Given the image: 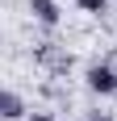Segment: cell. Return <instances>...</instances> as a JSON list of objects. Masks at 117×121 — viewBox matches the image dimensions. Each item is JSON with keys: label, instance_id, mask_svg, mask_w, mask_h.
<instances>
[{"label": "cell", "instance_id": "1", "mask_svg": "<svg viewBox=\"0 0 117 121\" xmlns=\"http://www.w3.org/2000/svg\"><path fill=\"white\" fill-rule=\"evenodd\" d=\"M84 84L92 88V92H100V96H113L117 92V71L105 67V63H92V67L84 71Z\"/></svg>", "mask_w": 117, "mask_h": 121}, {"label": "cell", "instance_id": "2", "mask_svg": "<svg viewBox=\"0 0 117 121\" xmlns=\"http://www.w3.org/2000/svg\"><path fill=\"white\" fill-rule=\"evenodd\" d=\"M29 13H34V21H42V25H58L63 21V13H58L54 0H29Z\"/></svg>", "mask_w": 117, "mask_h": 121}, {"label": "cell", "instance_id": "3", "mask_svg": "<svg viewBox=\"0 0 117 121\" xmlns=\"http://www.w3.org/2000/svg\"><path fill=\"white\" fill-rule=\"evenodd\" d=\"M38 63H46L50 71H67L71 54H58V50H50V42H42V46H38Z\"/></svg>", "mask_w": 117, "mask_h": 121}, {"label": "cell", "instance_id": "4", "mask_svg": "<svg viewBox=\"0 0 117 121\" xmlns=\"http://www.w3.org/2000/svg\"><path fill=\"white\" fill-rule=\"evenodd\" d=\"M0 117H4V121H21V117H25V100L17 96V92H4V100H0Z\"/></svg>", "mask_w": 117, "mask_h": 121}, {"label": "cell", "instance_id": "5", "mask_svg": "<svg viewBox=\"0 0 117 121\" xmlns=\"http://www.w3.org/2000/svg\"><path fill=\"white\" fill-rule=\"evenodd\" d=\"M75 4H80L84 13H96V17H100V13H109V0H75Z\"/></svg>", "mask_w": 117, "mask_h": 121}, {"label": "cell", "instance_id": "6", "mask_svg": "<svg viewBox=\"0 0 117 121\" xmlns=\"http://www.w3.org/2000/svg\"><path fill=\"white\" fill-rule=\"evenodd\" d=\"M29 121H54L50 113H29Z\"/></svg>", "mask_w": 117, "mask_h": 121}, {"label": "cell", "instance_id": "7", "mask_svg": "<svg viewBox=\"0 0 117 121\" xmlns=\"http://www.w3.org/2000/svg\"><path fill=\"white\" fill-rule=\"evenodd\" d=\"M84 121H113V117H100V113H92V117H84Z\"/></svg>", "mask_w": 117, "mask_h": 121}]
</instances>
